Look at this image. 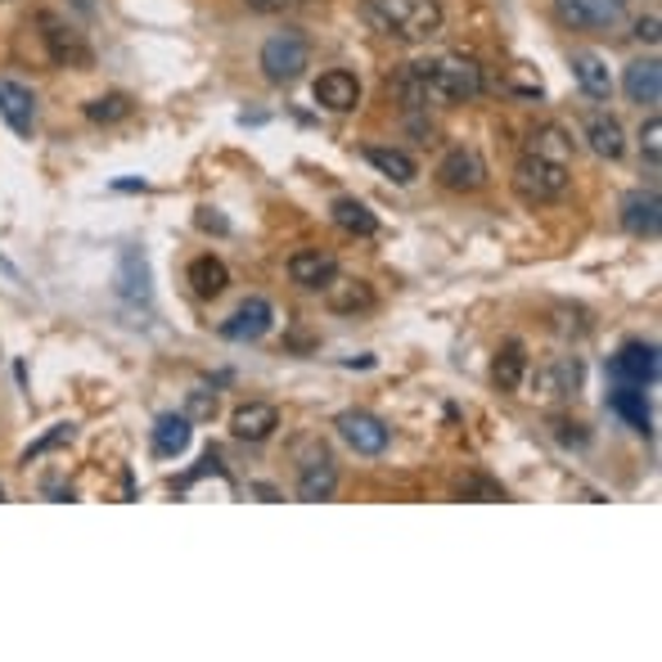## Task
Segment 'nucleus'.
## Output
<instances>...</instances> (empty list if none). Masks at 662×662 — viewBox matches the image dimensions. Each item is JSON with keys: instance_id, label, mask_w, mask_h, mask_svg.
I'll list each match as a JSON object with an SVG mask.
<instances>
[{"instance_id": "1", "label": "nucleus", "mask_w": 662, "mask_h": 662, "mask_svg": "<svg viewBox=\"0 0 662 662\" xmlns=\"http://www.w3.org/2000/svg\"><path fill=\"white\" fill-rule=\"evenodd\" d=\"M406 91L415 95V104H460V99H473L483 95V68L464 55H441V59H428V63H411L406 72Z\"/></svg>"}, {"instance_id": "2", "label": "nucleus", "mask_w": 662, "mask_h": 662, "mask_svg": "<svg viewBox=\"0 0 662 662\" xmlns=\"http://www.w3.org/2000/svg\"><path fill=\"white\" fill-rule=\"evenodd\" d=\"M370 19L401 42H428L441 32V5L437 0H375Z\"/></svg>"}, {"instance_id": "3", "label": "nucleus", "mask_w": 662, "mask_h": 662, "mask_svg": "<svg viewBox=\"0 0 662 662\" xmlns=\"http://www.w3.org/2000/svg\"><path fill=\"white\" fill-rule=\"evenodd\" d=\"M572 186L568 163L545 158V154H528L519 167H513V190H519L523 203H555L564 199Z\"/></svg>"}, {"instance_id": "4", "label": "nucleus", "mask_w": 662, "mask_h": 662, "mask_svg": "<svg viewBox=\"0 0 662 662\" xmlns=\"http://www.w3.org/2000/svg\"><path fill=\"white\" fill-rule=\"evenodd\" d=\"M307 68H311V46H307L303 32H275V36H267V46H262L267 82L288 86V82H298Z\"/></svg>"}, {"instance_id": "5", "label": "nucleus", "mask_w": 662, "mask_h": 662, "mask_svg": "<svg viewBox=\"0 0 662 662\" xmlns=\"http://www.w3.org/2000/svg\"><path fill=\"white\" fill-rule=\"evenodd\" d=\"M555 10L577 32H613L627 23V0H555Z\"/></svg>"}, {"instance_id": "6", "label": "nucleus", "mask_w": 662, "mask_h": 662, "mask_svg": "<svg viewBox=\"0 0 662 662\" xmlns=\"http://www.w3.org/2000/svg\"><path fill=\"white\" fill-rule=\"evenodd\" d=\"M334 428H339V437L347 441L356 456H383L388 441H392L388 424H383L379 415H370V411H343Z\"/></svg>"}, {"instance_id": "7", "label": "nucleus", "mask_w": 662, "mask_h": 662, "mask_svg": "<svg viewBox=\"0 0 662 662\" xmlns=\"http://www.w3.org/2000/svg\"><path fill=\"white\" fill-rule=\"evenodd\" d=\"M608 370H613L617 383L649 388V383H658V347L653 343H622Z\"/></svg>"}, {"instance_id": "8", "label": "nucleus", "mask_w": 662, "mask_h": 662, "mask_svg": "<svg viewBox=\"0 0 662 662\" xmlns=\"http://www.w3.org/2000/svg\"><path fill=\"white\" fill-rule=\"evenodd\" d=\"M437 180L447 190H456V194H473V190L487 186V163L477 158L473 150H451L447 158L437 163Z\"/></svg>"}, {"instance_id": "9", "label": "nucleus", "mask_w": 662, "mask_h": 662, "mask_svg": "<svg viewBox=\"0 0 662 662\" xmlns=\"http://www.w3.org/2000/svg\"><path fill=\"white\" fill-rule=\"evenodd\" d=\"M311 95H316L320 108H329V114H352V108L360 104V82H356V72H347V68H329V72L316 78Z\"/></svg>"}, {"instance_id": "10", "label": "nucleus", "mask_w": 662, "mask_h": 662, "mask_svg": "<svg viewBox=\"0 0 662 662\" xmlns=\"http://www.w3.org/2000/svg\"><path fill=\"white\" fill-rule=\"evenodd\" d=\"M42 36H46V50L59 68H86L91 63V46L82 42V32H72L68 23H59L55 14H42Z\"/></svg>"}, {"instance_id": "11", "label": "nucleus", "mask_w": 662, "mask_h": 662, "mask_svg": "<svg viewBox=\"0 0 662 662\" xmlns=\"http://www.w3.org/2000/svg\"><path fill=\"white\" fill-rule=\"evenodd\" d=\"M271 324H275V307L267 298H248L226 324H221V339H230V343H257L262 334H271Z\"/></svg>"}, {"instance_id": "12", "label": "nucleus", "mask_w": 662, "mask_h": 662, "mask_svg": "<svg viewBox=\"0 0 662 662\" xmlns=\"http://www.w3.org/2000/svg\"><path fill=\"white\" fill-rule=\"evenodd\" d=\"M334 275H339V257L324 252V248H298L288 257V280L311 288V293H320Z\"/></svg>"}, {"instance_id": "13", "label": "nucleus", "mask_w": 662, "mask_h": 662, "mask_svg": "<svg viewBox=\"0 0 662 662\" xmlns=\"http://www.w3.org/2000/svg\"><path fill=\"white\" fill-rule=\"evenodd\" d=\"M622 226H627L636 239H653L662 226V203L658 190H631L622 199Z\"/></svg>"}, {"instance_id": "14", "label": "nucleus", "mask_w": 662, "mask_h": 662, "mask_svg": "<svg viewBox=\"0 0 662 662\" xmlns=\"http://www.w3.org/2000/svg\"><path fill=\"white\" fill-rule=\"evenodd\" d=\"M275 428H280V411L271 406V401H244V406H235V415H230V433L239 441H267Z\"/></svg>"}, {"instance_id": "15", "label": "nucleus", "mask_w": 662, "mask_h": 662, "mask_svg": "<svg viewBox=\"0 0 662 662\" xmlns=\"http://www.w3.org/2000/svg\"><path fill=\"white\" fill-rule=\"evenodd\" d=\"M0 118H5L19 135H32V127H36V99H32V91L19 86V82H10V78H0Z\"/></svg>"}, {"instance_id": "16", "label": "nucleus", "mask_w": 662, "mask_h": 662, "mask_svg": "<svg viewBox=\"0 0 662 662\" xmlns=\"http://www.w3.org/2000/svg\"><path fill=\"white\" fill-rule=\"evenodd\" d=\"M339 492V464L329 456H316L298 473V500H329Z\"/></svg>"}, {"instance_id": "17", "label": "nucleus", "mask_w": 662, "mask_h": 662, "mask_svg": "<svg viewBox=\"0 0 662 662\" xmlns=\"http://www.w3.org/2000/svg\"><path fill=\"white\" fill-rule=\"evenodd\" d=\"M622 91H627L631 104H658V95H662V63H658V59H636V63H627Z\"/></svg>"}, {"instance_id": "18", "label": "nucleus", "mask_w": 662, "mask_h": 662, "mask_svg": "<svg viewBox=\"0 0 662 662\" xmlns=\"http://www.w3.org/2000/svg\"><path fill=\"white\" fill-rule=\"evenodd\" d=\"M190 437H194V419L190 415H163L154 424V456L176 460L190 451Z\"/></svg>"}, {"instance_id": "19", "label": "nucleus", "mask_w": 662, "mask_h": 662, "mask_svg": "<svg viewBox=\"0 0 662 662\" xmlns=\"http://www.w3.org/2000/svg\"><path fill=\"white\" fill-rule=\"evenodd\" d=\"M324 298H329V307H334L339 316H352V311H370L375 307V288L365 284V280H343V275H334L324 284Z\"/></svg>"}, {"instance_id": "20", "label": "nucleus", "mask_w": 662, "mask_h": 662, "mask_svg": "<svg viewBox=\"0 0 662 662\" xmlns=\"http://www.w3.org/2000/svg\"><path fill=\"white\" fill-rule=\"evenodd\" d=\"M586 140H591V150L600 158H608V163L627 154V131H622V122L608 118V114H591V118H586Z\"/></svg>"}, {"instance_id": "21", "label": "nucleus", "mask_w": 662, "mask_h": 662, "mask_svg": "<svg viewBox=\"0 0 662 662\" xmlns=\"http://www.w3.org/2000/svg\"><path fill=\"white\" fill-rule=\"evenodd\" d=\"M572 78L591 99H608L613 95V72H608V63L600 55H586V50L572 55Z\"/></svg>"}, {"instance_id": "22", "label": "nucleus", "mask_w": 662, "mask_h": 662, "mask_svg": "<svg viewBox=\"0 0 662 662\" xmlns=\"http://www.w3.org/2000/svg\"><path fill=\"white\" fill-rule=\"evenodd\" d=\"M365 163H370L379 176H388L392 186H411V180L419 176L415 158L401 154V150H388V144H370V150H365Z\"/></svg>"}, {"instance_id": "23", "label": "nucleus", "mask_w": 662, "mask_h": 662, "mask_svg": "<svg viewBox=\"0 0 662 662\" xmlns=\"http://www.w3.org/2000/svg\"><path fill=\"white\" fill-rule=\"evenodd\" d=\"M492 379H496L500 392H519V388H523V379H528V352H523V343H505V347L496 352Z\"/></svg>"}, {"instance_id": "24", "label": "nucleus", "mask_w": 662, "mask_h": 662, "mask_svg": "<svg viewBox=\"0 0 662 662\" xmlns=\"http://www.w3.org/2000/svg\"><path fill=\"white\" fill-rule=\"evenodd\" d=\"M226 284H230V271H226L221 257L203 252V257L190 262V288L199 293V298H216V293H226Z\"/></svg>"}, {"instance_id": "25", "label": "nucleus", "mask_w": 662, "mask_h": 662, "mask_svg": "<svg viewBox=\"0 0 662 662\" xmlns=\"http://www.w3.org/2000/svg\"><path fill=\"white\" fill-rule=\"evenodd\" d=\"M608 411L613 415H622L636 433H649V406H645V388H636V383H617L613 392H608Z\"/></svg>"}, {"instance_id": "26", "label": "nucleus", "mask_w": 662, "mask_h": 662, "mask_svg": "<svg viewBox=\"0 0 662 662\" xmlns=\"http://www.w3.org/2000/svg\"><path fill=\"white\" fill-rule=\"evenodd\" d=\"M329 216H334V226L347 230V235H360V239H370L379 230V216L365 208L360 199H334V208H329Z\"/></svg>"}, {"instance_id": "27", "label": "nucleus", "mask_w": 662, "mask_h": 662, "mask_svg": "<svg viewBox=\"0 0 662 662\" xmlns=\"http://www.w3.org/2000/svg\"><path fill=\"white\" fill-rule=\"evenodd\" d=\"M532 383L541 388V397H568L581 383V365L577 360H555V365H545V370H536Z\"/></svg>"}, {"instance_id": "28", "label": "nucleus", "mask_w": 662, "mask_h": 662, "mask_svg": "<svg viewBox=\"0 0 662 662\" xmlns=\"http://www.w3.org/2000/svg\"><path fill=\"white\" fill-rule=\"evenodd\" d=\"M122 293L127 298H150V271H144V257H135V252H122Z\"/></svg>"}, {"instance_id": "29", "label": "nucleus", "mask_w": 662, "mask_h": 662, "mask_svg": "<svg viewBox=\"0 0 662 662\" xmlns=\"http://www.w3.org/2000/svg\"><path fill=\"white\" fill-rule=\"evenodd\" d=\"M86 118L91 122H122V118H131V99L127 95H99V99H91L86 104Z\"/></svg>"}, {"instance_id": "30", "label": "nucleus", "mask_w": 662, "mask_h": 662, "mask_svg": "<svg viewBox=\"0 0 662 662\" xmlns=\"http://www.w3.org/2000/svg\"><path fill=\"white\" fill-rule=\"evenodd\" d=\"M456 496L460 500H505V487L492 483L487 473H469L464 483H456Z\"/></svg>"}, {"instance_id": "31", "label": "nucleus", "mask_w": 662, "mask_h": 662, "mask_svg": "<svg viewBox=\"0 0 662 662\" xmlns=\"http://www.w3.org/2000/svg\"><path fill=\"white\" fill-rule=\"evenodd\" d=\"M568 150H572V140H564V131H559V127H541V131H536L532 154H545V158L568 163Z\"/></svg>"}, {"instance_id": "32", "label": "nucleus", "mask_w": 662, "mask_h": 662, "mask_svg": "<svg viewBox=\"0 0 662 662\" xmlns=\"http://www.w3.org/2000/svg\"><path fill=\"white\" fill-rule=\"evenodd\" d=\"M640 150H645V163H649V167L662 163V122H658V118H649V122L640 127Z\"/></svg>"}, {"instance_id": "33", "label": "nucleus", "mask_w": 662, "mask_h": 662, "mask_svg": "<svg viewBox=\"0 0 662 662\" xmlns=\"http://www.w3.org/2000/svg\"><path fill=\"white\" fill-rule=\"evenodd\" d=\"M509 86L536 99V95H541V72H532L528 63H513V68H509Z\"/></svg>"}, {"instance_id": "34", "label": "nucleus", "mask_w": 662, "mask_h": 662, "mask_svg": "<svg viewBox=\"0 0 662 662\" xmlns=\"http://www.w3.org/2000/svg\"><path fill=\"white\" fill-rule=\"evenodd\" d=\"M59 441H72V424H59L55 433H46L42 441H36V447H27V456H23V460L32 464V460H36V456H42V451H50V447H59Z\"/></svg>"}, {"instance_id": "35", "label": "nucleus", "mask_w": 662, "mask_h": 662, "mask_svg": "<svg viewBox=\"0 0 662 662\" xmlns=\"http://www.w3.org/2000/svg\"><path fill=\"white\" fill-rule=\"evenodd\" d=\"M190 419H212L216 415V397H208V392H190V411H186Z\"/></svg>"}, {"instance_id": "36", "label": "nucleus", "mask_w": 662, "mask_h": 662, "mask_svg": "<svg viewBox=\"0 0 662 662\" xmlns=\"http://www.w3.org/2000/svg\"><path fill=\"white\" fill-rule=\"evenodd\" d=\"M244 5H248L252 14H284L293 0H244Z\"/></svg>"}, {"instance_id": "37", "label": "nucleus", "mask_w": 662, "mask_h": 662, "mask_svg": "<svg viewBox=\"0 0 662 662\" xmlns=\"http://www.w3.org/2000/svg\"><path fill=\"white\" fill-rule=\"evenodd\" d=\"M636 42L658 46V14H649V19H640V23H636Z\"/></svg>"}, {"instance_id": "38", "label": "nucleus", "mask_w": 662, "mask_h": 662, "mask_svg": "<svg viewBox=\"0 0 662 662\" xmlns=\"http://www.w3.org/2000/svg\"><path fill=\"white\" fill-rule=\"evenodd\" d=\"M0 500H5V492H0Z\"/></svg>"}]
</instances>
